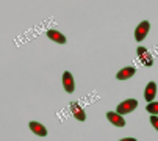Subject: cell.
<instances>
[{
	"instance_id": "1",
	"label": "cell",
	"mask_w": 158,
	"mask_h": 141,
	"mask_svg": "<svg viewBox=\"0 0 158 141\" xmlns=\"http://www.w3.org/2000/svg\"><path fill=\"white\" fill-rule=\"evenodd\" d=\"M138 107V100H135V99H127L124 102H121L116 108V113L119 114H128L131 111H135V108Z\"/></svg>"
},
{
	"instance_id": "2",
	"label": "cell",
	"mask_w": 158,
	"mask_h": 141,
	"mask_svg": "<svg viewBox=\"0 0 158 141\" xmlns=\"http://www.w3.org/2000/svg\"><path fill=\"white\" fill-rule=\"evenodd\" d=\"M149 28H150V24L147 22V20H143L139 25L135 28V39H136L138 42H141L146 36H147V33H149Z\"/></svg>"
},
{
	"instance_id": "3",
	"label": "cell",
	"mask_w": 158,
	"mask_h": 141,
	"mask_svg": "<svg viewBox=\"0 0 158 141\" xmlns=\"http://www.w3.org/2000/svg\"><path fill=\"white\" fill-rule=\"evenodd\" d=\"M136 53H138V57H139V60H141V63H143L144 66L149 67V66L153 64V57L150 55V52L146 49V47H138Z\"/></svg>"
},
{
	"instance_id": "4",
	"label": "cell",
	"mask_w": 158,
	"mask_h": 141,
	"mask_svg": "<svg viewBox=\"0 0 158 141\" xmlns=\"http://www.w3.org/2000/svg\"><path fill=\"white\" fill-rule=\"evenodd\" d=\"M106 118H108V121L113 126H116V127H124L125 126V119L122 118V114H119L116 111H108L106 113Z\"/></svg>"
},
{
	"instance_id": "5",
	"label": "cell",
	"mask_w": 158,
	"mask_h": 141,
	"mask_svg": "<svg viewBox=\"0 0 158 141\" xmlns=\"http://www.w3.org/2000/svg\"><path fill=\"white\" fill-rule=\"evenodd\" d=\"M63 86H64L66 92H74V89H75L74 77H72V74L69 72V70H66V72L63 74Z\"/></svg>"
},
{
	"instance_id": "6",
	"label": "cell",
	"mask_w": 158,
	"mask_h": 141,
	"mask_svg": "<svg viewBox=\"0 0 158 141\" xmlns=\"http://www.w3.org/2000/svg\"><path fill=\"white\" fill-rule=\"evenodd\" d=\"M155 96H156V83L155 82H149L147 86H146V91H144V97L150 104V102H153Z\"/></svg>"
},
{
	"instance_id": "7",
	"label": "cell",
	"mask_w": 158,
	"mask_h": 141,
	"mask_svg": "<svg viewBox=\"0 0 158 141\" xmlns=\"http://www.w3.org/2000/svg\"><path fill=\"white\" fill-rule=\"evenodd\" d=\"M71 111H72L75 119H78V121H85L86 119V114H85V111H83V108H81V105L78 102H72L71 104Z\"/></svg>"
},
{
	"instance_id": "8",
	"label": "cell",
	"mask_w": 158,
	"mask_h": 141,
	"mask_svg": "<svg viewBox=\"0 0 158 141\" xmlns=\"http://www.w3.org/2000/svg\"><path fill=\"white\" fill-rule=\"evenodd\" d=\"M135 72H136V69H135L133 66H127V67L121 69L119 72L116 74V79H118V80H127V79L133 77V75H135Z\"/></svg>"
},
{
	"instance_id": "9",
	"label": "cell",
	"mask_w": 158,
	"mask_h": 141,
	"mask_svg": "<svg viewBox=\"0 0 158 141\" xmlns=\"http://www.w3.org/2000/svg\"><path fill=\"white\" fill-rule=\"evenodd\" d=\"M30 130H31L35 135H38V136H47V129L44 127L42 124L36 122V121H31V122H30Z\"/></svg>"
},
{
	"instance_id": "10",
	"label": "cell",
	"mask_w": 158,
	"mask_h": 141,
	"mask_svg": "<svg viewBox=\"0 0 158 141\" xmlns=\"http://www.w3.org/2000/svg\"><path fill=\"white\" fill-rule=\"evenodd\" d=\"M47 36H49V39H52V41H55L58 44H66V36L63 33H60L58 30H49Z\"/></svg>"
},
{
	"instance_id": "11",
	"label": "cell",
	"mask_w": 158,
	"mask_h": 141,
	"mask_svg": "<svg viewBox=\"0 0 158 141\" xmlns=\"http://www.w3.org/2000/svg\"><path fill=\"white\" fill-rule=\"evenodd\" d=\"M146 110H147L152 116H158V102H150V104H147Z\"/></svg>"
},
{
	"instance_id": "12",
	"label": "cell",
	"mask_w": 158,
	"mask_h": 141,
	"mask_svg": "<svg viewBox=\"0 0 158 141\" xmlns=\"http://www.w3.org/2000/svg\"><path fill=\"white\" fill-rule=\"evenodd\" d=\"M150 124L158 130V116H152V118H150Z\"/></svg>"
},
{
	"instance_id": "13",
	"label": "cell",
	"mask_w": 158,
	"mask_h": 141,
	"mask_svg": "<svg viewBox=\"0 0 158 141\" xmlns=\"http://www.w3.org/2000/svg\"><path fill=\"white\" fill-rule=\"evenodd\" d=\"M121 141H136L135 138H124V139H121Z\"/></svg>"
}]
</instances>
